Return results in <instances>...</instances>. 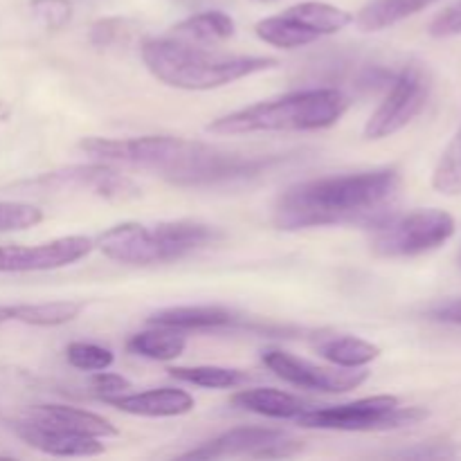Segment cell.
<instances>
[{
  "label": "cell",
  "instance_id": "1",
  "mask_svg": "<svg viewBox=\"0 0 461 461\" xmlns=\"http://www.w3.org/2000/svg\"><path fill=\"white\" fill-rule=\"evenodd\" d=\"M401 194V174L392 167L322 176L291 185L273 205V225L282 232L329 225H376L392 214Z\"/></svg>",
  "mask_w": 461,
  "mask_h": 461
},
{
  "label": "cell",
  "instance_id": "2",
  "mask_svg": "<svg viewBox=\"0 0 461 461\" xmlns=\"http://www.w3.org/2000/svg\"><path fill=\"white\" fill-rule=\"evenodd\" d=\"M140 57L160 84L192 93L223 88L279 66L273 57L214 52L207 45L187 43L174 36L147 39L140 48Z\"/></svg>",
  "mask_w": 461,
  "mask_h": 461
},
{
  "label": "cell",
  "instance_id": "3",
  "mask_svg": "<svg viewBox=\"0 0 461 461\" xmlns=\"http://www.w3.org/2000/svg\"><path fill=\"white\" fill-rule=\"evenodd\" d=\"M349 111V97L338 88H306L264 99L252 106L221 115L207 124V133L221 138L255 133H306L336 126Z\"/></svg>",
  "mask_w": 461,
  "mask_h": 461
},
{
  "label": "cell",
  "instance_id": "4",
  "mask_svg": "<svg viewBox=\"0 0 461 461\" xmlns=\"http://www.w3.org/2000/svg\"><path fill=\"white\" fill-rule=\"evenodd\" d=\"M79 149L93 160L151 171L176 185L196 160L203 142L180 135H138V138H84Z\"/></svg>",
  "mask_w": 461,
  "mask_h": 461
},
{
  "label": "cell",
  "instance_id": "5",
  "mask_svg": "<svg viewBox=\"0 0 461 461\" xmlns=\"http://www.w3.org/2000/svg\"><path fill=\"white\" fill-rule=\"evenodd\" d=\"M426 419L428 410L403 408L399 396L378 394L351 401V403L329 405V408H309L295 421L309 430L383 432L417 426Z\"/></svg>",
  "mask_w": 461,
  "mask_h": 461
},
{
  "label": "cell",
  "instance_id": "6",
  "mask_svg": "<svg viewBox=\"0 0 461 461\" xmlns=\"http://www.w3.org/2000/svg\"><path fill=\"white\" fill-rule=\"evenodd\" d=\"M455 234V219L444 210L390 214L369 228V246L383 259H408L444 246Z\"/></svg>",
  "mask_w": 461,
  "mask_h": 461
},
{
  "label": "cell",
  "instance_id": "7",
  "mask_svg": "<svg viewBox=\"0 0 461 461\" xmlns=\"http://www.w3.org/2000/svg\"><path fill=\"white\" fill-rule=\"evenodd\" d=\"M432 81L421 63H408L385 88V97L365 124V140H385L412 124L430 99Z\"/></svg>",
  "mask_w": 461,
  "mask_h": 461
},
{
  "label": "cell",
  "instance_id": "8",
  "mask_svg": "<svg viewBox=\"0 0 461 461\" xmlns=\"http://www.w3.org/2000/svg\"><path fill=\"white\" fill-rule=\"evenodd\" d=\"M302 441L275 428H234L223 432L216 439L205 441L198 448L187 450L183 459H228V457H252V459H282L300 453Z\"/></svg>",
  "mask_w": 461,
  "mask_h": 461
},
{
  "label": "cell",
  "instance_id": "9",
  "mask_svg": "<svg viewBox=\"0 0 461 461\" xmlns=\"http://www.w3.org/2000/svg\"><path fill=\"white\" fill-rule=\"evenodd\" d=\"M30 187L43 192H88L104 201H135L140 198V187L129 178L113 169L108 162L95 160L93 165H72L66 169L50 171L30 183Z\"/></svg>",
  "mask_w": 461,
  "mask_h": 461
},
{
  "label": "cell",
  "instance_id": "10",
  "mask_svg": "<svg viewBox=\"0 0 461 461\" xmlns=\"http://www.w3.org/2000/svg\"><path fill=\"white\" fill-rule=\"evenodd\" d=\"M266 367L282 378L288 385L302 387V390L324 392V394H345V392L358 390L369 378L363 369H345V367H322L311 360L293 356L282 349H268L261 356Z\"/></svg>",
  "mask_w": 461,
  "mask_h": 461
},
{
  "label": "cell",
  "instance_id": "11",
  "mask_svg": "<svg viewBox=\"0 0 461 461\" xmlns=\"http://www.w3.org/2000/svg\"><path fill=\"white\" fill-rule=\"evenodd\" d=\"M95 241L81 234L59 237L36 246H0V273H45L86 259Z\"/></svg>",
  "mask_w": 461,
  "mask_h": 461
},
{
  "label": "cell",
  "instance_id": "12",
  "mask_svg": "<svg viewBox=\"0 0 461 461\" xmlns=\"http://www.w3.org/2000/svg\"><path fill=\"white\" fill-rule=\"evenodd\" d=\"M106 259L117 261V264L126 266H153V264H165L169 259L165 243L158 237L156 228L149 225L133 223H117L102 232L95 241Z\"/></svg>",
  "mask_w": 461,
  "mask_h": 461
},
{
  "label": "cell",
  "instance_id": "13",
  "mask_svg": "<svg viewBox=\"0 0 461 461\" xmlns=\"http://www.w3.org/2000/svg\"><path fill=\"white\" fill-rule=\"evenodd\" d=\"M12 430L23 444L50 457H97L104 453L102 439L79 435V432L63 430V428L45 426V423L32 421V419H16Z\"/></svg>",
  "mask_w": 461,
  "mask_h": 461
},
{
  "label": "cell",
  "instance_id": "14",
  "mask_svg": "<svg viewBox=\"0 0 461 461\" xmlns=\"http://www.w3.org/2000/svg\"><path fill=\"white\" fill-rule=\"evenodd\" d=\"M104 403L113 405L120 412L133 414V417L147 419H171L183 417L194 410V396L180 387H156L147 392H133V394H115L102 399Z\"/></svg>",
  "mask_w": 461,
  "mask_h": 461
},
{
  "label": "cell",
  "instance_id": "15",
  "mask_svg": "<svg viewBox=\"0 0 461 461\" xmlns=\"http://www.w3.org/2000/svg\"><path fill=\"white\" fill-rule=\"evenodd\" d=\"M23 417L32 419V421L45 423V426L63 428V430L95 437V439H115V437L120 435V430H117L108 419L99 417V414L95 412H88V410L72 408V405H32V408L25 410Z\"/></svg>",
  "mask_w": 461,
  "mask_h": 461
},
{
  "label": "cell",
  "instance_id": "16",
  "mask_svg": "<svg viewBox=\"0 0 461 461\" xmlns=\"http://www.w3.org/2000/svg\"><path fill=\"white\" fill-rule=\"evenodd\" d=\"M239 322L237 313L225 306H169L151 313L149 324L169 327L176 331H210V329H228Z\"/></svg>",
  "mask_w": 461,
  "mask_h": 461
},
{
  "label": "cell",
  "instance_id": "17",
  "mask_svg": "<svg viewBox=\"0 0 461 461\" xmlns=\"http://www.w3.org/2000/svg\"><path fill=\"white\" fill-rule=\"evenodd\" d=\"M234 408L243 412L259 414L268 419H297L302 412L311 408L304 399L288 392L273 390V387H252V390H241L232 396Z\"/></svg>",
  "mask_w": 461,
  "mask_h": 461
},
{
  "label": "cell",
  "instance_id": "18",
  "mask_svg": "<svg viewBox=\"0 0 461 461\" xmlns=\"http://www.w3.org/2000/svg\"><path fill=\"white\" fill-rule=\"evenodd\" d=\"M234 32H237V23H234L230 14L221 12V9H210V12L194 14V16H187L185 21L176 23L171 27L169 36L210 48V45L232 39Z\"/></svg>",
  "mask_w": 461,
  "mask_h": 461
},
{
  "label": "cell",
  "instance_id": "19",
  "mask_svg": "<svg viewBox=\"0 0 461 461\" xmlns=\"http://www.w3.org/2000/svg\"><path fill=\"white\" fill-rule=\"evenodd\" d=\"M435 3L437 0H369L356 14L354 23L360 32H383Z\"/></svg>",
  "mask_w": 461,
  "mask_h": 461
},
{
  "label": "cell",
  "instance_id": "20",
  "mask_svg": "<svg viewBox=\"0 0 461 461\" xmlns=\"http://www.w3.org/2000/svg\"><path fill=\"white\" fill-rule=\"evenodd\" d=\"M185 347H187V338L183 336V331H176V329L169 327H158V324H151V329H147V331L135 333L126 342V349L131 354L140 356V358L156 360V363L176 360L178 356H183Z\"/></svg>",
  "mask_w": 461,
  "mask_h": 461
},
{
  "label": "cell",
  "instance_id": "21",
  "mask_svg": "<svg viewBox=\"0 0 461 461\" xmlns=\"http://www.w3.org/2000/svg\"><path fill=\"white\" fill-rule=\"evenodd\" d=\"M284 12L291 14L295 21H300L306 30L313 32L318 39L322 36H333L340 34L342 30L354 23V14L347 12V9L336 7V5L329 3H318V0H306V3H297L293 7L284 9Z\"/></svg>",
  "mask_w": 461,
  "mask_h": 461
},
{
  "label": "cell",
  "instance_id": "22",
  "mask_svg": "<svg viewBox=\"0 0 461 461\" xmlns=\"http://www.w3.org/2000/svg\"><path fill=\"white\" fill-rule=\"evenodd\" d=\"M318 354L336 367L363 369L381 356V347L356 336H331L318 342Z\"/></svg>",
  "mask_w": 461,
  "mask_h": 461
},
{
  "label": "cell",
  "instance_id": "23",
  "mask_svg": "<svg viewBox=\"0 0 461 461\" xmlns=\"http://www.w3.org/2000/svg\"><path fill=\"white\" fill-rule=\"evenodd\" d=\"M255 34L259 36V41H264L266 45H273V48L279 50L304 48V45L320 41L313 32L306 30V27L302 25L300 21H295L288 12L261 18L255 25Z\"/></svg>",
  "mask_w": 461,
  "mask_h": 461
},
{
  "label": "cell",
  "instance_id": "24",
  "mask_svg": "<svg viewBox=\"0 0 461 461\" xmlns=\"http://www.w3.org/2000/svg\"><path fill=\"white\" fill-rule=\"evenodd\" d=\"M171 378L205 390H232L248 381V374L241 369L221 367V365H196V367L169 369Z\"/></svg>",
  "mask_w": 461,
  "mask_h": 461
},
{
  "label": "cell",
  "instance_id": "25",
  "mask_svg": "<svg viewBox=\"0 0 461 461\" xmlns=\"http://www.w3.org/2000/svg\"><path fill=\"white\" fill-rule=\"evenodd\" d=\"M432 187L446 196H461V129L450 140L432 171Z\"/></svg>",
  "mask_w": 461,
  "mask_h": 461
},
{
  "label": "cell",
  "instance_id": "26",
  "mask_svg": "<svg viewBox=\"0 0 461 461\" xmlns=\"http://www.w3.org/2000/svg\"><path fill=\"white\" fill-rule=\"evenodd\" d=\"M66 360L70 367L79 369V372H104L111 369L115 363V356L108 347L97 345V342H70L66 349Z\"/></svg>",
  "mask_w": 461,
  "mask_h": 461
},
{
  "label": "cell",
  "instance_id": "27",
  "mask_svg": "<svg viewBox=\"0 0 461 461\" xmlns=\"http://www.w3.org/2000/svg\"><path fill=\"white\" fill-rule=\"evenodd\" d=\"M30 12L43 30L59 32L70 25L75 5L72 0H30Z\"/></svg>",
  "mask_w": 461,
  "mask_h": 461
},
{
  "label": "cell",
  "instance_id": "28",
  "mask_svg": "<svg viewBox=\"0 0 461 461\" xmlns=\"http://www.w3.org/2000/svg\"><path fill=\"white\" fill-rule=\"evenodd\" d=\"M27 324V327H45L52 324V306L50 302L34 304H0V324Z\"/></svg>",
  "mask_w": 461,
  "mask_h": 461
},
{
  "label": "cell",
  "instance_id": "29",
  "mask_svg": "<svg viewBox=\"0 0 461 461\" xmlns=\"http://www.w3.org/2000/svg\"><path fill=\"white\" fill-rule=\"evenodd\" d=\"M43 221V212L32 203L0 201V232L34 228Z\"/></svg>",
  "mask_w": 461,
  "mask_h": 461
},
{
  "label": "cell",
  "instance_id": "30",
  "mask_svg": "<svg viewBox=\"0 0 461 461\" xmlns=\"http://www.w3.org/2000/svg\"><path fill=\"white\" fill-rule=\"evenodd\" d=\"M131 34H133V27L124 18H99L90 27L88 39L95 48H113V45L131 39Z\"/></svg>",
  "mask_w": 461,
  "mask_h": 461
},
{
  "label": "cell",
  "instance_id": "31",
  "mask_svg": "<svg viewBox=\"0 0 461 461\" xmlns=\"http://www.w3.org/2000/svg\"><path fill=\"white\" fill-rule=\"evenodd\" d=\"M428 32H430V36H435V39H450V36L461 34V0L448 5L444 12L437 14V16L432 18Z\"/></svg>",
  "mask_w": 461,
  "mask_h": 461
},
{
  "label": "cell",
  "instance_id": "32",
  "mask_svg": "<svg viewBox=\"0 0 461 461\" xmlns=\"http://www.w3.org/2000/svg\"><path fill=\"white\" fill-rule=\"evenodd\" d=\"M93 390L97 392L99 399H106V396H115L131 390V383L124 376H120V374H113L108 369H104V372H95Z\"/></svg>",
  "mask_w": 461,
  "mask_h": 461
},
{
  "label": "cell",
  "instance_id": "33",
  "mask_svg": "<svg viewBox=\"0 0 461 461\" xmlns=\"http://www.w3.org/2000/svg\"><path fill=\"white\" fill-rule=\"evenodd\" d=\"M428 315H430L432 320H437V322L457 324V327H461V297L459 300L439 302V304H435L428 311Z\"/></svg>",
  "mask_w": 461,
  "mask_h": 461
},
{
  "label": "cell",
  "instance_id": "34",
  "mask_svg": "<svg viewBox=\"0 0 461 461\" xmlns=\"http://www.w3.org/2000/svg\"><path fill=\"white\" fill-rule=\"evenodd\" d=\"M261 3H270V0H261Z\"/></svg>",
  "mask_w": 461,
  "mask_h": 461
}]
</instances>
